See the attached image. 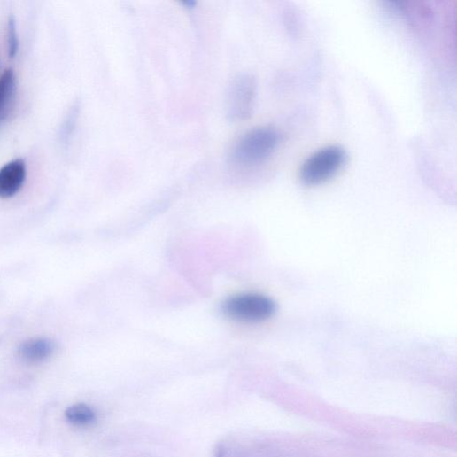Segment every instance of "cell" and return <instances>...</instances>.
<instances>
[{"instance_id":"cell-1","label":"cell","mask_w":457,"mask_h":457,"mask_svg":"<svg viewBox=\"0 0 457 457\" xmlns=\"http://www.w3.org/2000/svg\"><path fill=\"white\" fill-rule=\"evenodd\" d=\"M281 143L280 134L272 128L254 129L243 136L233 151V160L242 166H258L267 161Z\"/></svg>"},{"instance_id":"cell-7","label":"cell","mask_w":457,"mask_h":457,"mask_svg":"<svg viewBox=\"0 0 457 457\" xmlns=\"http://www.w3.org/2000/svg\"><path fill=\"white\" fill-rule=\"evenodd\" d=\"M54 342L49 338H35L23 343L19 348L20 358L29 364H39L49 360L55 352Z\"/></svg>"},{"instance_id":"cell-8","label":"cell","mask_w":457,"mask_h":457,"mask_svg":"<svg viewBox=\"0 0 457 457\" xmlns=\"http://www.w3.org/2000/svg\"><path fill=\"white\" fill-rule=\"evenodd\" d=\"M66 420L78 427L93 424L97 420L95 411L86 404H75L68 407L65 413Z\"/></svg>"},{"instance_id":"cell-2","label":"cell","mask_w":457,"mask_h":457,"mask_svg":"<svg viewBox=\"0 0 457 457\" xmlns=\"http://www.w3.org/2000/svg\"><path fill=\"white\" fill-rule=\"evenodd\" d=\"M346 151L338 146L323 148L312 154L300 169V179L307 186H316L333 178L348 161Z\"/></svg>"},{"instance_id":"cell-6","label":"cell","mask_w":457,"mask_h":457,"mask_svg":"<svg viewBox=\"0 0 457 457\" xmlns=\"http://www.w3.org/2000/svg\"><path fill=\"white\" fill-rule=\"evenodd\" d=\"M18 93L16 74L7 69L0 76V124L5 122L13 111Z\"/></svg>"},{"instance_id":"cell-5","label":"cell","mask_w":457,"mask_h":457,"mask_svg":"<svg viewBox=\"0 0 457 457\" xmlns=\"http://www.w3.org/2000/svg\"><path fill=\"white\" fill-rule=\"evenodd\" d=\"M256 85L250 77L240 78L233 86L230 97L231 116L238 119L249 116L252 108Z\"/></svg>"},{"instance_id":"cell-4","label":"cell","mask_w":457,"mask_h":457,"mask_svg":"<svg viewBox=\"0 0 457 457\" xmlns=\"http://www.w3.org/2000/svg\"><path fill=\"white\" fill-rule=\"evenodd\" d=\"M27 179V163L18 159L0 168V198H11L22 189Z\"/></svg>"},{"instance_id":"cell-3","label":"cell","mask_w":457,"mask_h":457,"mask_svg":"<svg viewBox=\"0 0 457 457\" xmlns=\"http://www.w3.org/2000/svg\"><path fill=\"white\" fill-rule=\"evenodd\" d=\"M276 309V304L272 298L252 293L235 296L222 306L227 317L244 323L265 321L274 316Z\"/></svg>"},{"instance_id":"cell-9","label":"cell","mask_w":457,"mask_h":457,"mask_svg":"<svg viewBox=\"0 0 457 457\" xmlns=\"http://www.w3.org/2000/svg\"><path fill=\"white\" fill-rule=\"evenodd\" d=\"M7 43H8V52L11 58L17 57L19 51V37L18 33L16 19L12 16L9 19L7 26Z\"/></svg>"}]
</instances>
